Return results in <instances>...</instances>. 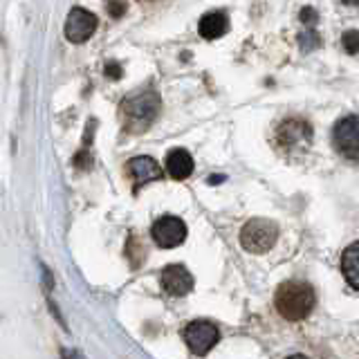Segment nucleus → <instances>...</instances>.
<instances>
[{"instance_id":"nucleus-1","label":"nucleus","mask_w":359,"mask_h":359,"mask_svg":"<svg viewBox=\"0 0 359 359\" xmlns=\"http://www.w3.org/2000/svg\"><path fill=\"white\" fill-rule=\"evenodd\" d=\"M277 310L288 321H303L314 308V290L303 281H288L277 290Z\"/></svg>"},{"instance_id":"nucleus-2","label":"nucleus","mask_w":359,"mask_h":359,"mask_svg":"<svg viewBox=\"0 0 359 359\" xmlns=\"http://www.w3.org/2000/svg\"><path fill=\"white\" fill-rule=\"evenodd\" d=\"M160 97L155 92H135L122 101V119L129 133L149 131L160 115Z\"/></svg>"},{"instance_id":"nucleus-3","label":"nucleus","mask_w":359,"mask_h":359,"mask_svg":"<svg viewBox=\"0 0 359 359\" xmlns=\"http://www.w3.org/2000/svg\"><path fill=\"white\" fill-rule=\"evenodd\" d=\"M312 126L308 119L303 117H288L279 124L277 133H274V142H277V149L285 157H299L310 149L312 144Z\"/></svg>"},{"instance_id":"nucleus-4","label":"nucleus","mask_w":359,"mask_h":359,"mask_svg":"<svg viewBox=\"0 0 359 359\" xmlns=\"http://www.w3.org/2000/svg\"><path fill=\"white\" fill-rule=\"evenodd\" d=\"M279 240V227L268 218H254L240 229V245L251 254H265Z\"/></svg>"},{"instance_id":"nucleus-5","label":"nucleus","mask_w":359,"mask_h":359,"mask_svg":"<svg viewBox=\"0 0 359 359\" xmlns=\"http://www.w3.org/2000/svg\"><path fill=\"white\" fill-rule=\"evenodd\" d=\"M332 144L342 157L359 162V115H348L335 124Z\"/></svg>"},{"instance_id":"nucleus-6","label":"nucleus","mask_w":359,"mask_h":359,"mask_svg":"<svg viewBox=\"0 0 359 359\" xmlns=\"http://www.w3.org/2000/svg\"><path fill=\"white\" fill-rule=\"evenodd\" d=\"M220 339L218 325L211 321H191L184 328V342L196 355H207Z\"/></svg>"},{"instance_id":"nucleus-7","label":"nucleus","mask_w":359,"mask_h":359,"mask_svg":"<svg viewBox=\"0 0 359 359\" xmlns=\"http://www.w3.org/2000/svg\"><path fill=\"white\" fill-rule=\"evenodd\" d=\"M97 25L99 20L92 12L83 7H72L70 14H68V20H66V38L70 43H86V41L97 31Z\"/></svg>"},{"instance_id":"nucleus-8","label":"nucleus","mask_w":359,"mask_h":359,"mask_svg":"<svg viewBox=\"0 0 359 359\" xmlns=\"http://www.w3.org/2000/svg\"><path fill=\"white\" fill-rule=\"evenodd\" d=\"M151 234H153V240L162 249H173L184 242L186 225H184V220H180L177 216H162L160 220H155Z\"/></svg>"},{"instance_id":"nucleus-9","label":"nucleus","mask_w":359,"mask_h":359,"mask_svg":"<svg viewBox=\"0 0 359 359\" xmlns=\"http://www.w3.org/2000/svg\"><path fill=\"white\" fill-rule=\"evenodd\" d=\"M162 288L171 297H184L193 290V277L184 265H166L162 270Z\"/></svg>"},{"instance_id":"nucleus-10","label":"nucleus","mask_w":359,"mask_h":359,"mask_svg":"<svg viewBox=\"0 0 359 359\" xmlns=\"http://www.w3.org/2000/svg\"><path fill=\"white\" fill-rule=\"evenodd\" d=\"M129 175L133 180V186H135V191L140 186L144 184H149V182H155V180H160L162 177V166L157 164L153 157L149 155H140V157H133V160L129 162Z\"/></svg>"},{"instance_id":"nucleus-11","label":"nucleus","mask_w":359,"mask_h":359,"mask_svg":"<svg viewBox=\"0 0 359 359\" xmlns=\"http://www.w3.org/2000/svg\"><path fill=\"white\" fill-rule=\"evenodd\" d=\"M166 171L173 180H186L193 173V157L186 149H173L166 155Z\"/></svg>"},{"instance_id":"nucleus-12","label":"nucleus","mask_w":359,"mask_h":359,"mask_svg":"<svg viewBox=\"0 0 359 359\" xmlns=\"http://www.w3.org/2000/svg\"><path fill=\"white\" fill-rule=\"evenodd\" d=\"M229 27V20H227V14L225 12H209L205 14L203 18H200V25H198V31L200 36L207 38V41H216L220 38L227 31Z\"/></svg>"},{"instance_id":"nucleus-13","label":"nucleus","mask_w":359,"mask_h":359,"mask_svg":"<svg viewBox=\"0 0 359 359\" xmlns=\"http://www.w3.org/2000/svg\"><path fill=\"white\" fill-rule=\"evenodd\" d=\"M342 272L348 281V285L359 290V242H353L351 247H346L342 254Z\"/></svg>"},{"instance_id":"nucleus-14","label":"nucleus","mask_w":359,"mask_h":359,"mask_svg":"<svg viewBox=\"0 0 359 359\" xmlns=\"http://www.w3.org/2000/svg\"><path fill=\"white\" fill-rule=\"evenodd\" d=\"M299 45L303 52H312L321 45V36L319 31L314 29V25H305V29L299 34Z\"/></svg>"},{"instance_id":"nucleus-15","label":"nucleus","mask_w":359,"mask_h":359,"mask_svg":"<svg viewBox=\"0 0 359 359\" xmlns=\"http://www.w3.org/2000/svg\"><path fill=\"white\" fill-rule=\"evenodd\" d=\"M342 45L348 54H357L359 52V31L357 29H348L346 34L342 36Z\"/></svg>"},{"instance_id":"nucleus-16","label":"nucleus","mask_w":359,"mask_h":359,"mask_svg":"<svg viewBox=\"0 0 359 359\" xmlns=\"http://www.w3.org/2000/svg\"><path fill=\"white\" fill-rule=\"evenodd\" d=\"M316 20H319V16H316V12L312 7H303L301 9V23L303 25H316Z\"/></svg>"},{"instance_id":"nucleus-17","label":"nucleus","mask_w":359,"mask_h":359,"mask_svg":"<svg viewBox=\"0 0 359 359\" xmlns=\"http://www.w3.org/2000/svg\"><path fill=\"white\" fill-rule=\"evenodd\" d=\"M105 77L119 79V77H122V68H119V63H105Z\"/></svg>"},{"instance_id":"nucleus-18","label":"nucleus","mask_w":359,"mask_h":359,"mask_svg":"<svg viewBox=\"0 0 359 359\" xmlns=\"http://www.w3.org/2000/svg\"><path fill=\"white\" fill-rule=\"evenodd\" d=\"M108 12H110V14H112L115 18H119V16H122V14L126 12V7H124V5L119 3V0H110V3H108Z\"/></svg>"},{"instance_id":"nucleus-19","label":"nucleus","mask_w":359,"mask_h":359,"mask_svg":"<svg viewBox=\"0 0 359 359\" xmlns=\"http://www.w3.org/2000/svg\"><path fill=\"white\" fill-rule=\"evenodd\" d=\"M75 166H77V168H88V166H92V160H88V155H86V153H79V155L75 157Z\"/></svg>"},{"instance_id":"nucleus-20","label":"nucleus","mask_w":359,"mask_h":359,"mask_svg":"<svg viewBox=\"0 0 359 359\" xmlns=\"http://www.w3.org/2000/svg\"><path fill=\"white\" fill-rule=\"evenodd\" d=\"M63 359H83V357L77 351H72V353L70 351H63Z\"/></svg>"},{"instance_id":"nucleus-21","label":"nucleus","mask_w":359,"mask_h":359,"mask_svg":"<svg viewBox=\"0 0 359 359\" xmlns=\"http://www.w3.org/2000/svg\"><path fill=\"white\" fill-rule=\"evenodd\" d=\"M344 5H351V7H355V5H359V0H342Z\"/></svg>"},{"instance_id":"nucleus-22","label":"nucleus","mask_w":359,"mask_h":359,"mask_svg":"<svg viewBox=\"0 0 359 359\" xmlns=\"http://www.w3.org/2000/svg\"><path fill=\"white\" fill-rule=\"evenodd\" d=\"M288 359H308V357H303V355H292V357H288Z\"/></svg>"}]
</instances>
